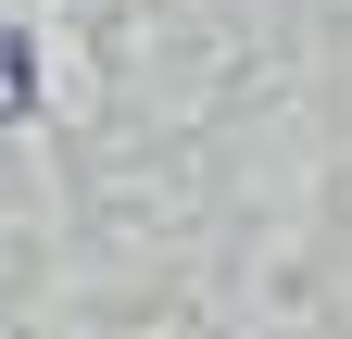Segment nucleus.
I'll use <instances>...</instances> for the list:
<instances>
[{"instance_id": "nucleus-1", "label": "nucleus", "mask_w": 352, "mask_h": 339, "mask_svg": "<svg viewBox=\"0 0 352 339\" xmlns=\"http://www.w3.org/2000/svg\"><path fill=\"white\" fill-rule=\"evenodd\" d=\"M25 101H38V75H25V38H13V25H0V126H13Z\"/></svg>"}]
</instances>
